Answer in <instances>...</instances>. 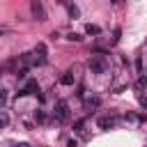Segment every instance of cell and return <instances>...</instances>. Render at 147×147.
<instances>
[{
  "label": "cell",
  "mask_w": 147,
  "mask_h": 147,
  "mask_svg": "<svg viewBox=\"0 0 147 147\" xmlns=\"http://www.w3.org/2000/svg\"><path fill=\"white\" fill-rule=\"evenodd\" d=\"M0 76H2V69H0Z\"/></svg>",
  "instance_id": "ffe728a7"
},
{
  "label": "cell",
  "mask_w": 147,
  "mask_h": 147,
  "mask_svg": "<svg viewBox=\"0 0 147 147\" xmlns=\"http://www.w3.org/2000/svg\"><path fill=\"white\" fill-rule=\"evenodd\" d=\"M32 62L37 64V67H44L46 62H48V48H46V44H37L34 46V51H32Z\"/></svg>",
  "instance_id": "7a4b0ae2"
},
{
  "label": "cell",
  "mask_w": 147,
  "mask_h": 147,
  "mask_svg": "<svg viewBox=\"0 0 147 147\" xmlns=\"http://www.w3.org/2000/svg\"><path fill=\"white\" fill-rule=\"evenodd\" d=\"M37 92H39V83L37 80H28L25 87L18 92V96H28V94H37Z\"/></svg>",
  "instance_id": "5b68a950"
},
{
  "label": "cell",
  "mask_w": 147,
  "mask_h": 147,
  "mask_svg": "<svg viewBox=\"0 0 147 147\" xmlns=\"http://www.w3.org/2000/svg\"><path fill=\"white\" fill-rule=\"evenodd\" d=\"M99 32H101L99 25H94V23H87L85 25V34H99Z\"/></svg>",
  "instance_id": "9c48e42d"
},
{
  "label": "cell",
  "mask_w": 147,
  "mask_h": 147,
  "mask_svg": "<svg viewBox=\"0 0 147 147\" xmlns=\"http://www.w3.org/2000/svg\"><path fill=\"white\" fill-rule=\"evenodd\" d=\"M140 106L147 108V94H140Z\"/></svg>",
  "instance_id": "e0dca14e"
},
{
  "label": "cell",
  "mask_w": 147,
  "mask_h": 147,
  "mask_svg": "<svg viewBox=\"0 0 147 147\" xmlns=\"http://www.w3.org/2000/svg\"><path fill=\"white\" fill-rule=\"evenodd\" d=\"M96 124H99V129H113V126H115V117H110V115H101V117L96 119Z\"/></svg>",
  "instance_id": "8992f818"
},
{
  "label": "cell",
  "mask_w": 147,
  "mask_h": 147,
  "mask_svg": "<svg viewBox=\"0 0 147 147\" xmlns=\"http://www.w3.org/2000/svg\"><path fill=\"white\" fill-rule=\"evenodd\" d=\"M7 124H9V115L0 110V129H2V126H7Z\"/></svg>",
  "instance_id": "7c38bea8"
},
{
  "label": "cell",
  "mask_w": 147,
  "mask_h": 147,
  "mask_svg": "<svg viewBox=\"0 0 147 147\" xmlns=\"http://www.w3.org/2000/svg\"><path fill=\"white\" fill-rule=\"evenodd\" d=\"M90 71L92 74H106L108 71V62H106V55H92L90 62H87Z\"/></svg>",
  "instance_id": "6da1fadb"
},
{
  "label": "cell",
  "mask_w": 147,
  "mask_h": 147,
  "mask_svg": "<svg viewBox=\"0 0 147 147\" xmlns=\"http://www.w3.org/2000/svg\"><path fill=\"white\" fill-rule=\"evenodd\" d=\"M74 80H76V78H74L71 71H64V74L60 76V83H62V85H74Z\"/></svg>",
  "instance_id": "ba28073f"
},
{
  "label": "cell",
  "mask_w": 147,
  "mask_h": 147,
  "mask_svg": "<svg viewBox=\"0 0 147 147\" xmlns=\"http://www.w3.org/2000/svg\"><path fill=\"white\" fill-rule=\"evenodd\" d=\"M30 14H32L37 21H46V9H44L41 0H30Z\"/></svg>",
  "instance_id": "277c9868"
},
{
  "label": "cell",
  "mask_w": 147,
  "mask_h": 147,
  "mask_svg": "<svg viewBox=\"0 0 147 147\" xmlns=\"http://www.w3.org/2000/svg\"><path fill=\"white\" fill-rule=\"evenodd\" d=\"M7 99H9L7 90H0V108H5V106H7Z\"/></svg>",
  "instance_id": "30bf717a"
},
{
  "label": "cell",
  "mask_w": 147,
  "mask_h": 147,
  "mask_svg": "<svg viewBox=\"0 0 147 147\" xmlns=\"http://www.w3.org/2000/svg\"><path fill=\"white\" fill-rule=\"evenodd\" d=\"M101 106V99L99 96H92V99H85V110H94Z\"/></svg>",
  "instance_id": "52a82bcc"
},
{
  "label": "cell",
  "mask_w": 147,
  "mask_h": 147,
  "mask_svg": "<svg viewBox=\"0 0 147 147\" xmlns=\"http://www.w3.org/2000/svg\"><path fill=\"white\" fill-rule=\"evenodd\" d=\"M67 9H69V16L71 18H78V7L76 5H67Z\"/></svg>",
  "instance_id": "8fae6325"
},
{
  "label": "cell",
  "mask_w": 147,
  "mask_h": 147,
  "mask_svg": "<svg viewBox=\"0 0 147 147\" xmlns=\"http://www.w3.org/2000/svg\"><path fill=\"white\" fill-rule=\"evenodd\" d=\"M119 34H122V30H119V28H115V32H113V44H117V41H119Z\"/></svg>",
  "instance_id": "5bb4252c"
},
{
  "label": "cell",
  "mask_w": 147,
  "mask_h": 147,
  "mask_svg": "<svg viewBox=\"0 0 147 147\" xmlns=\"http://www.w3.org/2000/svg\"><path fill=\"white\" fill-rule=\"evenodd\" d=\"M37 122H46V115H44V110H37Z\"/></svg>",
  "instance_id": "2e32d148"
},
{
  "label": "cell",
  "mask_w": 147,
  "mask_h": 147,
  "mask_svg": "<svg viewBox=\"0 0 147 147\" xmlns=\"http://www.w3.org/2000/svg\"><path fill=\"white\" fill-rule=\"evenodd\" d=\"M14 147H30V145H28V142H16Z\"/></svg>",
  "instance_id": "d6986e66"
},
{
  "label": "cell",
  "mask_w": 147,
  "mask_h": 147,
  "mask_svg": "<svg viewBox=\"0 0 147 147\" xmlns=\"http://www.w3.org/2000/svg\"><path fill=\"white\" fill-rule=\"evenodd\" d=\"M76 145H78L76 140H67V147H76Z\"/></svg>",
  "instance_id": "ac0fdd59"
},
{
  "label": "cell",
  "mask_w": 147,
  "mask_h": 147,
  "mask_svg": "<svg viewBox=\"0 0 147 147\" xmlns=\"http://www.w3.org/2000/svg\"><path fill=\"white\" fill-rule=\"evenodd\" d=\"M53 119H55V122H67V119H69V103H67V101H57V103H55Z\"/></svg>",
  "instance_id": "3957f363"
},
{
  "label": "cell",
  "mask_w": 147,
  "mask_h": 147,
  "mask_svg": "<svg viewBox=\"0 0 147 147\" xmlns=\"http://www.w3.org/2000/svg\"><path fill=\"white\" fill-rule=\"evenodd\" d=\"M67 39H69V41H80L83 37H80L78 32H69V34H67Z\"/></svg>",
  "instance_id": "4fadbf2b"
},
{
  "label": "cell",
  "mask_w": 147,
  "mask_h": 147,
  "mask_svg": "<svg viewBox=\"0 0 147 147\" xmlns=\"http://www.w3.org/2000/svg\"><path fill=\"white\" fill-rule=\"evenodd\" d=\"M145 85H147V78H140V80H138V83H136V90H142V87H145Z\"/></svg>",
  "instance_id": "9a60e30c"
}]
</instances>
